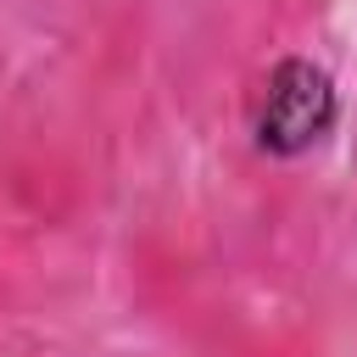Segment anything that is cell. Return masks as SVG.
Segmentation results:
<instances>
[{"mask_svg": "<svg viewBox=\"0 0 357 357\" xmlns=\"http://www.w3.org/2000/svg\"><path fill=\"white\" fill-rule=\"evenodd\" d=\"M340 117V95L335 78L312 61V56H284L268 67L257 112H251V134L268 156H301L312 151Z\"/></svg>", "mask_w": 357, "mask_h": 357, "instance_id": "6da1fadb", "label": "cell"}]
</instances>
